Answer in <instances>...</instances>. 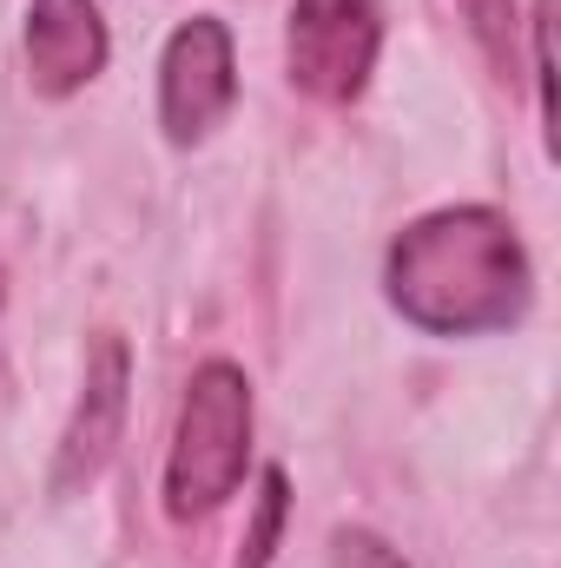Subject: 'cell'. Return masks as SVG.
Wrapping results in <instances>:
<instances>
[{
	"mask_svg": "<svg viewBox=\"0 0 561 568\" xmlns=\"http://www.w3.org/2000/svg\"><path fill=\"white\" fill-rule=\"evenodd\" d=\"M390 297L397 311L436 337L509 331L529 311V258L502 212L456 205L410 225L390 245Z\"/></svg>",
	"mask_w": 561,
	"mask_h": 568,
	"instance_id": "6da1fadb",
	"label": "cell"
},
{
	"mask_svg": "<svg viewBox=\"0 0 561 568\" xmlns=\"http://www.w3.org/2000/svg\"><path fill=\"white\" fill-rule=\"evenodd\" d=\"M252 463V390L232 364H205L185 390L172 463H165V509L178 523L212 516Z\"/></svg>",
	"mask_w": 561,
	"mask_h": 568,
	"instance_id": "7a4b0ae2",
	"label": "cell"
},
{
	"mask_svg": "<svg viewBox=\"0 0 561 568\" xmlns=\"http://www.w3.org/2000/svg\"><path fill=\"white\" fill-rule=\"evenodd\" d=\"M377 0H297L290 13V80L310 100H357L377 67Z\"/></svg>",
	"mask_w": 561,
	"mask_h": 568,
	"instance_id": "3957f363",
	"label": "cell"
},
{
	"mask_svg": "<svg viewBox=\"0 0 561 568\" xmlns=\"http://www.w3.org/2000/svg\"><path fill=\"white\" fill-rule=\"evenodd\" d=\"M238 80H232V33L218 20H185L172 40H165V67H159V120L178 145L205 140L225 106H232Z\"/></svg>",
	"mask_w": 561,
	"mask_h": 568,
	"instance_id": "277c9868",
	"label": "cell"
},
{
	"mask_svg": "<svg viewBox=\"0 0 561 568\" xmlns=\"http://www.w3.org/2000/svg\"><path fill=\"white\" fill-rule=\"evenodd\" d=\"M126 344L120 337H100L93 357H86V384H80V404H73V424L60 436V469H53V489H86L113 443H120V424H126Z\"/></svg>",
	"mask_w": 561,
	"mask_h": 568,
	"instance_id": "5b68a950",
	"label": "cell"
},
{
	"mask_svg": "<svg viewBox=\"0 0 561 568\" xmlns=\"http://www.w3.org/2000/svg\"><path fill=\"white\" fill-rule=\"evenodd\" d=\"M27 67L40 93H80L106 67V27L93 0H33L27 13Z\"/></svg>",
	"mask_w": 561,
	"mask_h": 568,
	"instance_id": "8992f818",
	"label": "cell"
},
{
	"mask_svg": "<svg viewBox=\"0 0 561 568\" xmlns=\"http://www.w3.org/2000/svg\"><path fill=\"white\" fill-rule=\"evenodd\" d=\"M469 13V33L496 67H516V0H456Z\"/></svg>",
	"mask_w": 561,
	"mask_h": 568,
	"instance_id": "52a82bcc",
	"label": "cell"
},
{
	"mask_svg": "<svg viewBox=\"0 0 561 568\" xmlns=\"http://www.w3.org/2000/svg\"><path fill=\"white\" fill-rule=\"evenodd\" d=\"M278 523H284V476L272 469L265 476V496H258V529L245 536V568H265L272 542H278Z\"/></svg>",
	"mask_w": 561,
	"mask_h": 568,
	"instance_id": "ba28073f",
	"label": "cell"
},
{
	"mask_svg": "<svg viewBox=\"0 0 561 568\" xmlns=\"http://www.w3.org/2000/svg\"><path fill=\"white\" fill-rule=\"evenodd\" d=\"M337 568H404V562L370 536H337Z\"/></svg>",
	"mask_w": 561,
	"mask_h": 568,
	"instance_id": "9c48e42d",
	"label": "cell"
},
{
	"mask_svg": "<svg viewBox=\"0 0 561 568\" xmlns=\"http://www.w3.org/2000/svg\"><path fill=\"white\" fill-rule=\"evenodd\" d=\"M0 297H7V278H0Z\"/></svg>",
	"mask_w": 561,
	"mask_h": 568,
	"instance_id": "30bf717a",
	"label": "cell"
}]
</instances>
